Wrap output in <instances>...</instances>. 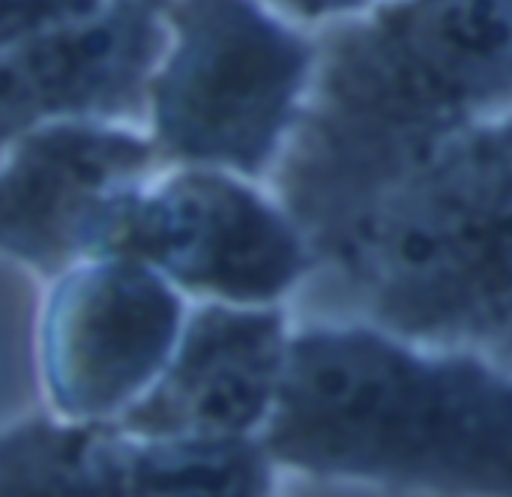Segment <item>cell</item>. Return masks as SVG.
I'll use <instances>...</instances> for the list:
<instances>
[{"label":"cell","instance_id":"ba28073f","mask_svg":"<svg viewBox=\"0 0 512 497\" xmlns=\"http://www.w3.org/2000/svg\"><path fill=\"white\" fill-rule=\"evenodd\" d=\"M162 0H102L0 54V150L51 123L135 114L162 54Z\"/></svg>","mask_w":512,"mask_h":497},{"label":"cell","instance_id":"8fae6325","mask_svg":"<svg viewBox=\"0 0 512 497\" xmlns=\"http://www.w3.org/2000/svg\"><path fill=\"white\" fill-rule=\"evenodd\" d=\"M267 447L237 438L126 444V497H270Z\"/></svg>","mask_w":512,"mask_h":497},{"label":"cell","instance_id":"8992f818","mask_svg":"<svg viewBox=\"0 0 512 497\" xmlns=\"http://www.w3.org/2000/svg\"><path fill=\"white\" fill-rule=\"evenodd\" d=\"M129 258L183 288L264 303L309 267L300 231L228 177L189 171L120 207L102 255Z\"/></svg>","mask_w":512,"mask_h":497},{"label":"cell","instance_id":"9c48e42d","mask_svg":"<svg viewBox=\"0 0 512 497\" xmlns=\"http://www.w3.org/2000/svg\"><path fill=\"white\" fill-rule=\"evenodd\" d=\"M285 330L270 309H201L153 381L114 423L123 435L237 438L276 405L285 378Z\"/></svg>","mask_w":512,"mask_h":497},{"label":"cell","instance_id":"7c38bea8","mask_svg":"<svg viewBox=\"0 0 512 497\" xmlns=\"http://www.w3.org/2000/svg\"><path fill=\"white\" fill-rule=\"evenodd\" d=\"M102 0H0V54L12 45L93 12Z\"/></svg>","mask_w":512,"mask_h":497},{"label":"cell","instance_id":"3957f363","mask_svg":"<svg viewBox=\"0 0 512 497\" xmlns=\"http://www.w3.org/2000/svg\"><path fill=\"white\" fill-rule=\"evenodd\" d=\"M330 258L387 327L512 351V123L450 138Z\"/></svg>","mask_w":512,"mask_h":497},{"label":"cell","instance_id":"277c9868","mask_svg":"<svg viewBox=\"0 0 512 497\" xmlns=\"http://www.w3.org/2000/svg\"><path fill=\"white\" fill-rule=\"evenodd\" d=\"M162 15L177 42L150 84L159 150L258 174L291 117L306 45L252 0H162Z\"/></svg>","mask_w":512,"mask_h":497},{"label":"cell","instance_id":"52a82bcc","mask_svg":"<svg viewBox=\"0 0 512 497\" xmlns=\"http://www.w3.org/2000/svg\"><path fill=\"white\" fill-rule=\"evenodd\" d=\"M150 159L147 141L99 123H51L21 135L0 165V255L42 276L99 258Z\"/></svg>","mask_w":512,"mask_h":497},{"label":"cell","instance_id":"30bf717a","mask_svg":"<svg viewBox=\"0 0 512 497\" xmlns=\"http://www.w3.org/2000/svg\"><path fill=\"white\" fill-rule=\"evenodd\" d=\"M123 459L111 423H21L0 432V497H126Z\"/></svg>","mask_w":512,"mask_h":497},{"label":"cell","instance_id":"7a4b0ae2","mask_svg":"<svg viewBox=\"0 0 512 497\" xmlns=\"http://www.w3.org/2000/svg\"><path fill=\"white\" fill-rule=\"evenodd\" d=\"M264 447L312 474L512 497V381L366 330H315L288 348Z\"/></svg>","mask_w":512,"mask_h":497},{"label":"cell","instance_id":"5b68a950","mask_svg":"<svg viewBox=\"0 0 512 497\" xmlns=\"http://www.w3.org/2000/svg\"><path fill=\"white\" fill-rule=\"evenodd\" d=\"M180 300L129 258H93L57 279L42 315V375L72 423H117L162 375L180 339Z\"/></svg>","mask_w":512,"mask_h":497},{"label":"cell","instance_id":"6da1fadb","mask_svg":"<svg viewBox=\"0 0 512 497\" xmlns=\"http://www.w3.org/2000/svg\"><path fill=\"white\" fill-rule=\"evenodd\" d=\"M512 96V0H414L333 48L282 192L333 255L357 219L456 129Z\"/></svg>","mask_w":512,"mask_h":497},{"label":"cell","instance_id":"4fadbf2b","mask_svg":"<svg viewBox=\"0 0 512 497\" xmlns=\"http://www.w3.org/2000/svg\"><path fill=\"white\" fill-rule=\"evenodd\" d=\"M291 9H300L306 15H321V12H339V9H351L360 6L363 0H282Z\"/></svg>","mask_w":512,"mask_h":497}]
</instances>
